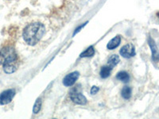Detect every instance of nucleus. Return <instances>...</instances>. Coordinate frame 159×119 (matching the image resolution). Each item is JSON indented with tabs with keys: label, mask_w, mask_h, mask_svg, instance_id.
Listing matches in <instances>:
<instances>
[{
	"label": "nucleus",
	"mask_w": 159,
	"mask_h": 119,
	"mask_svg": "<svg viewBox=\"0 0 159 119\" xmlns=\"http://www.w3.org/2000/svg\"><path fill=\"white\" fill-rule=\"evenodd\" d=\"M148 44L150 46V49L152 52V60L155 62L159 61V51L157 49V45H156L155 42L151 37H149L148 39Z\"/></svg>",
	"instance_id": "obj_8"
},
{
	"label": "nucleus",
	"mask_w": 159,
	"mask_h": 119,
	"mask_svg": "<svg viewBox=\"0 0 159 119\" xmlns=\"http://www.w3.org/2000/svg\"><path fill=\"white\" fill-rule=\"evenodd\" d=\"M98 91H99V88L96 86H93L91 89V94L92 95H96Z\"/></svg>",
	"instance_id": "obj_16"
},
{
	"label": "nucleus",
	"mask_w": 159,
	"mask_h": 119,
	"mask_svg": "<svg viewBox=\"0 0 159 119\" xmlns=\"http://www.w3.org/2000/svg\"><path fill=\"white\" fill-rule=\"evenodd\" d=\"M41 108H42V100H41V99H38L35 102L34 105V107H33V112L34 114H38L41 110Z\"/></svg>",
	"instance_id": "obj_15"
},
{
	"label": "nucleus",
	"mask_w": 159,
	"mask_h": 119,
	"mask_svg": "<svg viewBox=\"0 0 159 119\" xmlns=\"http://www.w3.org/2000/svg\"><path fill=\"white\" fill-rule=\"evenodd\" d=\"M116 79L123 82V83H128L130 81V76L126 72H119L116 75Z\"/></svg>",
	"instance_id": "obj_10"
},
{
	"label": "nucleus",
	"mask_w": 159,
	"mask_h": 119,
	"mask_svg": "<svg viewBox=\"0 0 159 119\" xmlns=\"http://www.w3.org/2000/svg\"><path fill=\"white\" fill-rule=\"evenodd\" d=\"M70 99L72 102L78 105H85L87 103V99L79 91L77 88H73L70 92Z\"/></svg>",
	"instance_id": "obj_3"
},
{
	"label": "nucleus",
	"mask_w": 159,
	"mask_h": 119,
	"mask_svg": "<svg viewBox=\"0 0 159 119\" xmlns=\"http://www.w3.org/2000/svg\"><path fill=\"white\" fill-rule=\"evenodd\" d=\"M157 17H158V18H159V12L157 13Z\"/></svg>",
	"instance_id": "obj_18"
},
{
	"label": "nucleus",
	"mask_w": 159,
	"mask_h": 119,
	"mask_svg": "<svg viewBox=\"0 0 159 119\" xmlns=\"http://www.w3.org/2000/svg\"><path fill=\"white\" fill-rule=\"evenodd\" d=\"M122 97L124 99H129L131 96V89L129 87L126 86L123 88L122 90Z\"/></svg>",
	"instance_id": "obj_14"
},
{
	"label": "nucleus",
	"mask_w": 159,
	"mask_h": 119,
	"mask_svg": "<svg viewBox=\"0 0 159 119\" xmlns=\"http://www.w3.org/2000/svg\"><path fill=\"white\" fill-rule=\"evenodd\" d=\"M111 68L110 66H104L101 68L100 70V76H101L102 79H107L110 76L111 72Z\"/></svg>",
	"instance_id": "obj_12"
},
{
	"label": "nucleus",
	"mask_w": 159,
	"mask_h": 119,
	"mask_svg": "<svg viewBox=\"0 0 159 119\" xmlns=\"http://www.w3.org/2000/svg\"><path fill=\"white\" fill-rule=\"evenodd\" d=\"M18 64H19V63H18V57L10 60L6 61L2 64L3 71L7 74H11L13 72H16L18 68Z\"/></svg>",
	"instance_id": "obj_4"
},
{
	"label": "nucleus",
	"mask_w": 159,
	"mask_h": 119,
	"mask_svg": "<svg viewBox=\"0 0 159 119\" xmlns=\"http://www.w3.org/2000/svg\"><path fill=\"white\" fill-rule=\"evenodd\" d=\"M120 42H121V37H120V36L118 35V36L115 37L114 38H112L110 42H108V44L107 45V48L108 49H111V50L115 49L119 46Z\"/></svg>",
	"instance_id": "obj_9"
},
{
	"label": "nucleus",
	"mask_w": 159,
	"mask_h": 119,
	"mask_svg": "<svg viewBox=\"0 0 159 119\" xmlns=\"http://www.w3.org/2000/svg\"><path fill=\"white\" fill-rule=\"evenodd\" d=\"M120 55L124 58H130L135 56V49L134 45L128 44V45H124L121 49H120Z\"/></svg>",
	"instance_id": "obj_6"
},
{
	"label": "nucleus",
	"mask_w": 159,
	"mask_h": 119,
	"mask_svg": "<svg viewBox=\"0 0 159 119\" xmlns=\"http://www.w3.org/2000/svg\"><path fill=\"white\" fill-rule=\"evenodd\" d=\"M119 60H120V59H119V56H118V55H116V54L112 55V56L108 59L107 65H108V66H110L111 68H113L115 66H116V65L119 64Z\"/></svg>",
	"instance_id": "obj_11"
},
{
	"label": "nucleus",
	"mask_w": 159,
	"mask_h": 119,
	"mask_svg": "<svg viewBox=\"0 0 159 119\" xmlns=\"http://www.w3.org/2000/svg\"><path fill=\"white\" fill-rule=\"evenodd\" d=\"M17 57L16 52L13 48L6 47L0 50V64L2 65L6 61Z\"/></svg>",
	"instance_id": "obj_2"
},
{
	"label": "nucleus",
	"mask_w": 159,
	"mask_h": 119,
	"mask_svg": "<svg viewBox=\"0 0 159 119\" xmlns=\"http://www.w3.org/2000/svg\"><path fill=\"white\" fill-rule=\"evenodd\" d=\"M95 54V49L93 48V46H90L89 48H88L87 50H85L84 52H82L80 54V57H91L93 55Z\"/></svg>",
	"instance_id": "obj_13"
},
{
	"label": "nucleus",
	"mask_w": 159,
	"mask_h": 119,
	"mask_svg": "<svg viewBox=\"0 0 159 119\" xmlns=\"http://www.w3.org/2000/svg\"><path fill=\"white\" fill-rule=\"evenodd\" d=\"M45 33V25L41 22L30 23L23 30V39L25 43L34 46L41 41Z\"/></svg>",
	"instance_id": "obj_1"
},
{
	"label": "nucleus",
	"mask_w": 159,
	"mask_h": 119,
	"mask_svg": "<svg viewBox=\"0 0 159 119\" xmlns=\"http://www.w3.org/2000/svg\"><path fill=\"white\" fill-rule=\"evenodd\" d=\"M15 95V90L14 89L4 90L0 94V105H6L12 101L13 98Z\"/></svg>",
	"instance_id": "obj_5"
},
{
	"label": "nucleus",
	"mask_w": 159,
	"mask_h": 119,
	"mask_svg": "<svg viewBox=\"0 0 159 119\" xmlns=\"http://www.w3.org/2000/svg\"><path fill=\"white\" fill-rule=\"evenodd\" d=\"M79 72H71L69 74L65 76L63 79V84L66 87H71L76 82V80L79 78Z\"/></svg>",
	"instance_id": "obj_7"
},
{
	"label": "nucleus",
	"mask_w": 159,
	"mask_h": 119,
	"mask_svg": "<svg viewBox=\"0 0 159 119\" xmlns=\"http://www.w3.org/2000/svg\"><path fill=\"white\" fill-rule=\"evenodd\" d=\"M86 25V23H84V24H83V25H80L79 27H78V28H76V31H75V33H74V35H75V34H76V33H77V32H79V31H80V29H81V28H83V27H84V25Z\"/></svg>",
	"instance_id": "obj_17"
}]
</instances>
